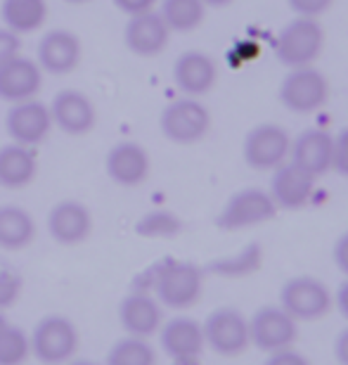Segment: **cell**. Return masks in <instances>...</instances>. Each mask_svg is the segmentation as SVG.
<instances>
[{
  "mask_svg": "<svg viewBox=\"0 0 348 365\" xmlns=\"http://www.w3.org/2000/svg\"><path fill=\"white\" fill-rule=\"evenodd\" d=\"M204 271L190 261L166 259L152 266V294L166 309L185 311L201 299Z\"/></svg>",
  "mask_w": 348,
  "mask_h": 365,
  "instance_id": "obj_1",
  "label": "cell"
},
{
  "mask_svg": "<svg viewBox=\"0 0 348 365\" xmlns=\"http://www.w3.org/2000/svg\"><path fill=\"white\" fill-rule=\"evenodd\" d=\"M28 344H31V356L43 365H64L76 356L81 334L71 318L50 313L33 325Z\"/></svg>",
  "mask_w": 348,
  "mask_h": 365,
  "instance_id": "obj_2",
  "label": "cell"
},
{
  "mask_svg": "<svg viewBox=\"0 0 348 365\" xmlns=\"http://www.w3.org/2000/svg\"><path fill=\"white\" fill-rule=\"evenodd\" d=\"M325 29L315 17H294L278 34L275 57L289 69L308 67L322 53Z\"/></svg>",
  "mask_w": 348,
  "mask_h": 365,
  "instance_id": "obj_3",
  "label": "cell"
},
{
  "mask_svg": "<svg viewBox=\"0 0 348 365\" xmlns=\"http://www.w3.org/2000/svg\"><path fill=\"white\" fill-rule=\"evenodd\" d=\"M159 128H162L166 140L176 145H194L211 128V112L199 98L183 95L162 109Z\"/></svg>",
  "mask_w": 348,
  "mask_h": 365,
  "instance_id": "obj_4",
  "label": "cell"
},
{
  "mask_svg": "<svg viewBox=\"0 0 348 365\" xmlns=\"http://www.w3.org/2000/svg\"><path fill=\"white\" fill-rule=\"evenodd\" d=\"M280 306L292 316L296 323H310L320 320L332 311L334 306V294L332 289L317 277L310 275H296L287 280L280 289Z\"/></svg>",
  "mask_w": 348,
  "mask_h": 365,
  "instance_id": "obj_5",
  "label": "cell"
},
{
  "mask_svg": "<svg viewBox=\"0 0 348 365\" xmlns=\"http://www.w3.org/2000/svg\"><path fill=\"white\" fill-rule=\"evenodd\" d=\"M329 98V81L313 64L296 67L280 86V102L294 114H313Z\"/></svg>",
  "mask_w": 348,
  "mask_h": 365,
  "instance_id": "obj_6",
  "label": "cell"
},
{
  "mask_svg": "<svg viewBox=\"0 0 348 365\" xmlns=\"http://www.w3.org/2000/svg\"><path fill=\"white\" fill-rule=\"evenodd\" d=\"M201 330H204L206 346L218 356H226V359L244 354L251 344L249 320L230 306L209 313L206 320L201 323Z\"/></svg>",
  "mask_w": 348,
  "mask_h": 365,
  "instance_id": "obj_7",
  "label": "cell"
},
{
  "mask_svg": "<svg viewBox=\"0 0 348 365\" xmlns=\"http://www.w3.org/2000/svg\"><path fill=\"white\" fill-rule=\"evenodd\" d=\"M292 135L278 123H260L251 128L244 138V162L253 171H275L278 166L289 162Z\"/></svg>",
  "mask_w": 348,
  "mask_h": 365,
  "instance_id": "obj_8",
  "label": "cell"
},
{
  "mask_svg": "<svg viewBox=\"0 0 348 365\" xmlns=\"http://www.w3.org/2000/svg\"><path fill=\"white\" fill-rule=\"evenodd\" d=\"M275 211L278 207H275L270 192L260 187H244L226 202V207L216 218V225L221 230H244L270 221Z\"/></svg>",
  "mask_w": 348,
  "mask_h": 365,
  "instance_id": "obj_9",
  "label": "cell"
},
{
  "mask_svg": "<svg viewBox=\"0 0 348 365\" xmlns=\"http://www.w3.org/2000/svg\"><path fill=\"white\" fill-rule=\"evenodd\" d=\"M249 339L265 354L280 351L296 344L299 323L282 306H260L249 320Z\"/></svg>",
  "mask_w": 348,
  "mask_h": 365,
  "instance_id": "obj_10",
  "label": "cell"
},
{
  "mask_svg": "<svg viewBox=\"0 0 348 365\" xmlns=\"http://www.w3.org/2000/svg\"><path fill=\"white\" fill-rule=\"evenodd\" d=\"M53 116H50V107L38 98L14 102L5 114V130L12 143L26 145V148H36L41 145L53 130Z\"/></svg>",
  "mask_w": 348,
  "mask_h": 365,
  "instance_id": "obj_11",
  "label": "cell"
},
{
  "mask_svg": "<svg viewBox=\"0 0 348 365\" xmlns=\"http://www.w3.org/2000/svg\"><path fill=\"white\" fill-rule=\"evenodd\" d=\"M81 57H83V43L69 29L46 31L38 41V50H36V62L43 69V74H53V76L71 74L81 64Z\"/></svg>",
  "mask_w": 348,
  "mask_h": 365,
  "instance_id": "obj_12",
  "label": "cell"
},
{
  "mask_svg": "<svg viewBox=\"0 0 348 365\" xmlns=\"http://www.w3.org/2000/svg\"><path fill=\"white\" fill-rule=\"evenodd\" d=\"M48 107L50 116H53V126L67 135H85L97 126V109L88 95L81 91L64 88L55 93Z\"/></svg>",
  "mask_w": 348,
  "mask_h": 365,
  "instance_id": "obj_13",
  "label": "cell"
},
{
  "mask_svg": "<svg viewBox=\"0 0 348 365\" xmlns=\"http://www.w3.org/2000/svg\"><path fill=\"white\" fill-rule=\"evenodd\" d=\"M48 232L57 245L76 247L85 242L93 232V214L83 202L62 200L48 211Z\"/></svg>",
  "mask_w": 348,
  "mask_h": 365,
  "instance_id": "obj_14",
  "label": "cell"
},
{
  "mask_svg": "<svg viewBox=\"0 0 348 365\" xmlns=\"http://www.w3.org/2000/svg\"><path fill=\"white\" fill-rule=\"evenodd\" d=\"M171 41V29L166 26L159 10H147L128 17L123 26V43L137 57L162 55Z\"/></svg>",
  "mask_w": 348,
  "mask_h": 365,
  "instance_id": "obj_15",
  "label": "cell"
},
{
  "mask_svg": "<svg viewBox=\"0 0 348 365\" xmlns=\"http://www.w3.org/2000/svg\"><path fill=\"white\" fill-rule=\"evenodd\" d=\"M116 316H119V323L126 334L149 339L164 323V306L159 304V299L152 292L133 289L121 299Z\"/></svg>",
  "mask_w": 348,
  "mask_h": 365,
  "instance_id": "obj_16",
  "label": "cell"
},
{
  "mask_svg": "<svg viewBox=\"0 0 348 365\" xmlns=\"http://www.w3.org/2000/svg\"><path fill=\"white\" fill-rule=\"evenodd\" d=\"M149 152L140 143H116L105 157V171L112 182L121 187H137L149 176Z\"/></svg>",
  "mask_w": 348,
  "mask_h": 365,
  "instance_id": "obj_17",
  "label": "cell"
},
{
  "mask_svg": "<svg viewBox=\"0 0 348 365\" xmlns=\"http://www.w3.org/2000/svg\"><path fill=\"white\" fill-rule=\"evenodd\" d=\"M218 81V64L201 50H185L173 62V83L190 98H201Z\"/></svg>",
  "mask_w": 348,
  "mask_h": 365,
  "instance_id": "obj_18",
  "label": "cell"
},
{
  "mask_svg": "<svg viewBox=\"0 0 348 365\" xmlns=\"http://www.w3.org/2000/svg\"><path fill=\"white\" fill-rule=\"evenodd\" d=\"M41 88L43 69L31 57L17 55L10 62L0 64V100L14 105V102L38 98Z\"/></svg>",
  "mask_w": 348,
  "mask_h": 365,
  "instance_id": "obj_19",
  "label": "cell"
},
{
  "mask_svg": "<svg viewBox=\"0 0 348 365\" xmlns=\"http://www.w3.org/2000/svg\"><path fill=\"white\" fill-rule=\"evenodd\" d=\"M332 143H334V135L325 128L303 130V133L292 138L289 162L301 166L313 178H320L332 171Z\"/></svg>",
  "mask_w": 348,
  "mask_h": 365,
  "instance_id": "obj_20",
  "label": "cell"
},
{
  "mask_svg": "<svg viewBox=\"0 0 348 365\" xmlns=\"http://www.w3.org/2000/svg\"><path fill=\"white\" fill-rule=\"evenodd\" d=\"M315 190V178L301 166L285 162L273 171L270 178V197L278 209L296 211L303 209L310 202Z\"/></svg>",
  "mask_w": 348,
  "mask_h": 365,
  "instance_id": "obj_21",
  "label": "cell"
},
{
  "mask_svg": "<svg viewBox=\"0 0 348 365\" xmlns=\"http://www.w3.org/2000/svg\"><path fill=\"white\" fill-rule=\"evenodd\" d=\"M159 344H162L164 354L169 359L183 361V359H199L206 341H204L201 323H197L194 318L178 316L171 318L169 323H162V327H159Z\"/></svg>",
  "mask_w": 348,
  "mask_h": 365,
  "instance_id": "obj_22",
  "label": "cell"
},
{
  "mask_svg": "<svg viewBox=\"0 0 348 365\" xmlns=\"http://www.w3.org/2000/svg\"><path fill=\"white\" fill-rule=\"evenodd\" d=\"M38 176V162H36L33 148L26 145H3L0 148V187L5 190H24Z\"/></svg>",
  "mask_w": 348,
  "mask_h": 365,
  "instance_id": "obj_23",
  "label": "cell"
},
{
  "mask_svg": "<svg viewBox=\"0 0 348 365\" xmlns=\"http://www.w3.org/2000/svg\"><path fill=\"white\" fill-rule=\"evenodd\" d=\"M36 240V221L24 207L3 204L0 207V250L21 252Z\"/></svg>",
  "mask_w": 348,
  "mask_h": 365,
  "instance_id": "obj_24",
  "label": "cell"
},
{
  "mask_svg": "<svg viewBox=\"0 0 348 365\" xmlns=\"http://www.w3.org/2000/svg\"><path fill=\"white\" fill-rule=\"evenodd\" d=\"M0 19H3L5 29H10L17 36L33 34L46 24L48 3L46 0H3Z\"/></svg>",
  "mask_w": 348,
  "mask_h": 365,
  "instance_id": "obj_25",
  "label": "cell"
},
{
  "mask_svg": "<svg viewBox=\"0 0 348 365\" xmlns=\"http://www.w3.org/2000/svg\"><path fill=\"white\" fill-rule=\"evenodd\" d=\"M159 14L171 34H190L201 26L206 17V5L201 0H162Z\"/></svg>",
  "mask_w": 348,
  "mask_h": 365,
  "instance_id": "obj_26",
  "label": "cell"
},
{
  "mask_svg": "<svg viewBox=\"0 0 348 365\" xmlns=\"http://www.w3.org/2000/svg\"><path fill=\"white\" fill-rule=\"evenodd\" d=\"M105 365H157V349L144 337L126 334L110 346Z\"/></svg>",
  "mask_w": 348,
  "mask_h": 365,
  "instance_id": "obj_27",
  "label": "cell"
},
{
  "mask_svg": "<svg viewBox=\"0 0 348 365\" xmlns=\"http://www.w3.org/2000/svg\"><path fill=\"white\" fill-rule=\"evenodd\" d=\"M260 261H263V250H260V245L251 242V245H246L244 250H239L237 254L216 259L213 264L209 266V271L221 277H246L258 271Z\"/></svg>",
  "mask_w": 348,
  "mask_h": 365,
  "instance_id": "obj_28",
  "label": "cell"
},
{
  "mask_svg": "<svg viewBox=\"0 0 348 365\" xmlns=\"http://www.w3.org/2000/svg\"><path fill=\"white\" fill-rule=\"evenodd\" d=\"M180 230H183V221L169 209L147 211L135 223V232L140 237H176Z\"/></svg>",
  "mask_w": 348,
  "mask_h": 365,
  "instance_id": "obj_29",
  "label": "cell"
},
{
  "mask_svg": "<svg viewBox=\"0 0 348 365\" xmlns=\"http://www.w3.org/2000/svg\"><path fill=\"white\" fill-rule=\"evenodd\" d=\"M28 356H31L28 334L10 323L0 334V365H21Z\"/></svg>",
  "mask_w": 348,
  "mask_h": 365,
  "instance_id": "obj_30",
  "label": "cell"
},
{
  "mask_svg": "<svg viewBox=\"0 0 348 365\" xmlns=\"http://www.w3.org/2000/svg\"><path fill=\"white\" fill-rule=\"evenodd\" d=\"M21 292H24L21 275L10 271V268H3V271H0V311L5 313L7 309H12V306L19 302Z\"/></svg>",
  "mask_w": 348,
  "mask_h": 365,
  "instance_id": "obj_31",
  "label": "cell"
},
{
  "mask_svg": "<svg viewBox=\"0 0 348 365\" xmlns=\"http://www.w3.org/2000/svg\"><path fill=\"white\" fill-rule=\"evenodd\" d=\"M332 171L348 178V128H342L332 143Z\"/></svg>",
  "mask_w": 348,
  "mask_h": 365,
  "instance_id": "obj_32",
  "label": "cell"
},
{
  "mask_svg": "<svg viewBox=\"0 0 348 365\" xmlns=\"http://www.w3.org/2000/svg\"><path fill=\"white\" fill-rule=\"evenodd\" d=\"M296 17H320L334 5V0H287Z\"/></svg>",
  "mask_w": 348,
  "mask_h": 365,
  "instance_id": "obj_33",
  "label": "cell"
},
{
  "mask_svg": "<svg viewBox=\"0 0 348 365\" xmlns=\"http://www.w3.org/2000/svg\"><path fill=\"white\" fill-rule=\"evenodd\" d=\"M21 55V36L12 34L10 29H0V64L10 62L12 57Z\"/></svg>",
  "mask_w": 348,
  "mask_h": 365,
  "instance_id": "obj_34",
  "label": "cell"
},
{
  "mask_svg": "<svg viewBox=\"0 0 348 365\" xmlns=\"http://www.w3.org/2000/svg\"><path fill=\"white\" fill-rule=\"evenodd\" d=\"M263 365H310V361L294 346L280 349V351H270Z\"/></svg>",
  "mask_w": 348,
  "mask_h": 365,
  "instance_id": "obj_35",
  "label": "cell"
},
{
  "mask_svg": "<svg viewBox=\"0 0 348 365\" xmlns=\"http://www.w3.org/2000/svg\"><path fill=\"white\" fill-rule=\"evenodd\" d=\"M112 3L116 5V10H121L126 17H133V14L154 10L157 0H112Z\"/></svg>",
  "mask_w": 348,
  "mask_h": 365,
  "instance_id": "obj_36",
  "label": "cell"
},
{
  "mask_svg": "<svg viewBox=\"0 0 348 365\" xmlns=\"http://www.w3.org/2000/svg\"><path fill=\"white\" fill-rule=\"evenodd\" d=\"M332 259H334V264H337L339 271H342L348 277V232H344V235L334 242Z\"/></svg>",
  "mask_w": 348,
  "mask_h": 365,
  "instance_id": "obj_37",
  "label": "cell"
},
{
  "mask_svg": "<svg viewBox=\"0 0 348 365\" xmlns=\"http://www.w3.org/2000/svg\"><path fill=\"white\" fill-rule=\"evenodd\" d=\"M334 359L339 365H348V327L339 332V337L334 341Z\"/></svg>",
  "mask_w": 348,
  "mask_h": 365,
  "instance_id": "obj_38",
  "label": "cell"
},
{
  "mask_svg": "<svg viewBox=\"0 0 348 365\" xmlns=\"http://www.w3.org/2000/svg\"><path fill=\"white\" fill-rule=\"evenodd\" d=\"M334 304H337V311L348 320V277L337 287V292H334Z\"/></svg>",
  "mask_w": 348,
  "mask_h": 365,
  "instance_id": "obj_39",
  "label": "cell"
},
{
  "mask_svg": "<svg viewBox=\"0 0 348 365\" xmlns=\"http://www.w3.org/2000/svg\"><path fill=\"white\" fill-rule=\"evenodd\" d=\"M206 7H226V5H230L232 0H201Z\"/></svg>",
  "mask_w": 348,
  "mask_h": 365,
  "instance_id": "obj_40",
  "label": "cell"
},
{
  "mask_svg": "<svg viewBox=\"0 0 348 365\" xmlns=\"http://www.w3.org/2000/svg\"><path fill=\"white\" fill-rule=\"evenodd\" d=\"M64 365H100V363L90 361V359H71L69 363H64Z\"/></svg>",
  "mask_w": 348,
  "mask_h": 365,
  "instance_id": "obj_41",
  "label": "cell"
},
{
  "mask_svg": "<svg viewBox=\"0 0 348 365\" xmlns=\"http://www.w3.org/2000/svg\"><path fill=\"white\" fill-rule=\"evenodd\" d=\"M7 325H10V320H7V318H5V313L0 311V334H3V330H5Z\"/></svg>",
  "mask_w": 348,
  "mask_h": 365,
  "instance_id": "obj_42",
  "label": "cell"
},
{
  "mask_svg": "<svg viewBox=\"0 0 348 365\" xmlns=\"http://www.w3.org/2000/svg\"><path fill=\"white\" fill-rule=\"evenodd\" d=\"M64 3H69V5H85V3H90V0H64Z\"/></svg>",
  "mask_w": 348,
  "mask_h": 365,
  "instance_id": "obj_43",
  "label": "cell"
}]
</instances>
